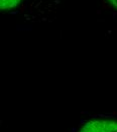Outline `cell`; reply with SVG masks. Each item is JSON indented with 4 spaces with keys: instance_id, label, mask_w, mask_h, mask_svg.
Segmentation results:
<instances>
[{
    "instance_id": "1",
    "label": "cell",
    "mask_w": 117,
    "mask_h": 132,
    "mask_svg": "<svg viewBox=\"0 0 117 132\" xmlns=\"http://www.w3.org/2000/svg\"><path fill=\"white\" fill-rule=\"evenodd\" d=\"M80 132H117V121L115 120H92L86 123Z\"/></svg>"
},
{
    "instance_id": "2",
    "label": "cell",
    "mask_w": 117,
    "mask_h": 132,
    "mask_svg": "<svg viewBox=\"0 0 117 132\" xmlns=\"http://www.w3.org/2000/svg\"><path fill=\"white\" fill-rule=\"evenodd\" d=\"M20 0H0V9H11L17 6Z\"/></svg>"
},
{
    "instance_id": "3",
    "label": "cell",
    "mask_w": 117,
    "mask_h": 132,
    "mask_svg": "<svg viewBox=\"0 0 117 132\" xmlns=\"http://www.w3.org/2000/svg\"><path fill=\"white\" fill-rule=\"evenodd\" d=\"M109 2H111V3H112L114 6L117 8V0H109Z\"/></svg>"
}]
</instances>
